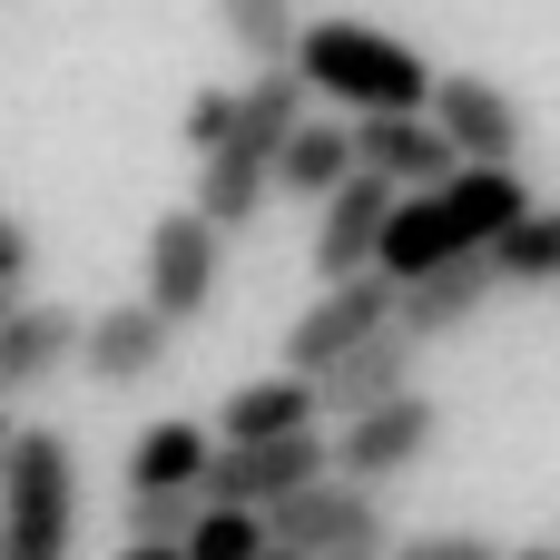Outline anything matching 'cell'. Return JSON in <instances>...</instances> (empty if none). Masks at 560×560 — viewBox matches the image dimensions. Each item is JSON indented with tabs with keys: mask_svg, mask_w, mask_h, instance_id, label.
Wrapping results in <instances>:
<instances>
[{
	"mask_svg": "<svg viewBox=\"0 0 560 560\" xmlns=\"http://www.w3.org/2000/svg\"><path fill=\"white\" fill-rule=\"evenodd\" d=\"M512 217H532V187H522V167H453L443 187H413V197H394V217H384V246H374V276H394V285H413V276H433V266H453V256H482Z\"/></svg>",
	"mask_w": 560,
	"mask_h": 560,
	"instance_id": "6da1fadb",
	"label": "cell"
},
{
	"mask_svg": "<svg viewBox=\"0 0 560 560\" xmlns=\"http://www.w3.org/2000/svg\"><path fill=\"white\" fill-rule=\"evenodd\" d=\"M295 79L335 98V118H384V108H433V59L374 20H305L295 30Z\"/></svg>",
	"mask_w": 560,
	"mask_h": 560,
	"instance_id": "7a4b0ae2",
	"label": "cell"
},
{
	"mask_svg": "<svg viewBox=\"0 0 560 560\" xmlns=\"http://www.w3.org/2000/svg\"><path fill=\"white\" fill-rule=\"evenodd\" d=\"M305 108H315V89L295 79V59H285V69H256V79L236 89V128L197 158V167H207V177H197V207H207L226 236L256 226V207L276 197V148L295 138Z\"/></svg>",
	"mask_w": 560,
	"mask_h": 560,
	"instance_id": "3957f363",
	"label": "cell"
},
{
	"mask_svg": "<svg viewBox=\"0 0 560 560\" xmlns=\"http://www.w3.org/2000/svg\"><path fill=\"white\" fill-rule=\"evenodd\" d=\"M0 551L10 560L79 551V453L49 423H20V453H10V482H0Z\"/></svg>",
	"mask_w": 560,
	"mask_h": 560,
	"instance_id": "277c9868",
	"label": "cell"
},
{
	"mask_svg": "<svg viewBox=\"0 0 560 560\" xmlns=\"http://www.w3.org/2000/svg\"><path fill=\"white\" fill-rule=\"evenodd\" d=\"M266 532H276L285 551H305V560H384V551H394V512H384V492H364V482H345V472L285 492V502L266 512Z\"/></svg>",
	"mask_w": 560,
	"mask_h": 560,
	"instance_id": "5b68a950",
	"label": "cell"
},
{
	"mask_svg": "<svg viewBox=\"0 0 560 560\" xmlns=\"http://www.w3.org/2000/svg\"><path fill=\"white\" fill-rule=\"evenodd\" d=\"M217 276H226V226L207 207H167L138 246V295L167 315V325H197L217 305Z\"/></svg>",
	"mask_w": 560,
	"mask_h": 560,
	"instance_id": "8992f818",
	"label": "cell"
},
{
	"mask_svg": "<svg viewBox=\"0 0 560 560\" xmlns=\"http://www.w3.org/2000/svg\"><path fill=\"white\" fill-rule=\"evenodd\" d=\"M335 472V433L325 423H305V433H276V443H217V463H207V502H246V512H276L285 492H305V482H325Z\"/></svg>",
	"mask_w": 560,
	"mask_h": 560,
	"instance_id": "52a82bcc",
	"label": "cell"
},
{
	"mask_svg": "<svg viewBox=\"0 0 560 560\" xmlns=\"http://www.w3.org/2000/svg\"><path fill=\"white\" fill-rule=\"evenodd\" d=\"M433 443H443V404L413 384V394H394V404H374V413L335 423V472H345V482H364V492H384V482H404Z\"/></svg>",
	"mask_w": 560,
	"mask_h": 560,
	"instance_id": "ba28073f",
	"label": "cell"
},
{
	"mask_svg": "<svg viewBox=\"0 0 560 560\" xmlns=\"http://www.w3.org/2000/svg\"><path fill=\"white\" fill-rule=\"evenodd\" d=\"M394 325V276H335L295 325H285V374H325V364H345L364 335H384Z\"/></svg>",
	"mask_w": 560,
	"mask_h": 560,
	"instance_id": "9c48e42d",
	"label": "cell"
},
{
	"mask_svg": "<svg viewBox=\"0 0 560 560\" xmlns=\"http://www.w3.org/2000/svg\"><path fill=\"white\" fill-rule=\"evenodd\" d=\"M167 354H177V325H167L148 295H128V305H98V315L79 325V374H89V384H108V394H138V384H158V374H167Z\"/></svg>",
	"mask_w": 560,
	"mask_h": 560,
	"instance_id": "30bf717a",
	"label": "cell"
},
{
	"mask_svg": "<svg viewBox=\"0 0 560 560\" xmlns=\"http://www.w3.org/2000/svg\"><path fill=\"white\" fill-rule=\"evenodd\" d=\"M433 128L453 138L463 167H522V98L492 89V79H472V69L433 79Z\"/></svg>",
	"mask_w": 560,
	"mask_h": 560,
	"instance_id": "8fae6325",
	"label": "cell"
},
{
	"mask_svg": "<svg viewBox=\"0 0 560 560\" xmlns=\"http://www.w3.org/2000/svg\"><path fill=\"white\" fill-rule=\"evenodd\" d=\"M354 167L413 197V187H443L463 158H453V138L433 128V108H384V118H354Z\"/></svg>",
	"mask_w": 560,
	"mask_h": 560,
	"instance_id": "7c38bea8",
	"label": "cell"
},
{
	"mask_svg": "<svg viewBox=\"0 0 560 560\" xmlns=\"http://www.w3.org/2000/svg\"><path fill=\"white\" fill-rule=\"evenodd\" d=\"M394 197L404 187H384V177H345L325 207H315V246H305V266H315V285H335V276H364L374 266V246H384V217H394Z\"/></svg>",
	"mask_w": 560,
	"mask_h": 560,
	"instance_id": "4fadbf2b",
	"label": "cell"
},
{
	"mask_svg": "<svg viewBox=\"0 0 560 560\" xmlns=\"http://www.w3.org/2000/svg\"><path fill=\"white\" fill-rule=\"evenodd\" d=\"M413 364H423V335H404V325H384V335H364L345 364H325V374H315L325 433L354 423V413H374V404H394V394H413Z\"/></svg>",
	"mask_w": 560,
	"mask_h": 560,
	"instance_id": "5bb4252c",
	"label": "cell"
},
{
	"mask_svg": "<svg viewBox=\"0 0 560 560\" xmlns=\"http://www.w3.org/2000/svg\"><path fill=\"white\" fill-rule=\"evenodd\" d=\"M492 285H502L492 246H482V256H453V266H433V276L394 285V325H404V335H423V345H443V335H463V325L492 305Z\"/></svg>",
	"mask_w": 560,
	"mask_h": 560,
	"instance_id": "9a60e30c",
	"label": "cell"
},
{
	"mask_svg": "<svg viewBox=\"0 0 560 560\" xmlns=\"http://www.w3.org/2000/svg\"><path fill=\"white\" fill-rule=\"evenodd\" d=\"M79 325H89V315H69V305H20V315L0 325V404L39 394L59 364H79Z\"/></svg>",
	"mask_w": 560,
	"mask_h": 560,
	"instance_id": "2e32d148",
	"label": "cell"
},
{
	"mask_svg": "<svg viewBox=\"0 0 560 560\" xmlns=\"http://www.w3.org/2000/svg\"><path fill=\"white\" fill-rule=\"evenodd\" d=\"M305 423H325L315 374H266V384H236L217 404V443H276V433H305Z\"/></svg>",
	"mask_w": 560,
	"mask_h": 560,
	"instance_id": "e0dca14e",
	"label": "cell"
},
{
	"mask_svg": "<svg viewBox=\"0 0 560 560\" xmlns=\"http://www.w3.org/2000/svg\"><path fill=\"white\" fill-rule=\"evenodd\" d=\"M354 177V118H295V138L276 148V197H305V207H325L335 187Z\"/></svg>",
	"mask_w": 560,
	"mask_h": 560,
	"instance_id": "ac0fdd59",
	"label": "cell"
},
{
	"mask_svg": "<svg viewBox=\"0 0 560 560\" xmlns=\"http://www.w3.org/2000/svg\"><path fill=\"white\" fill-rule=\"evenodd\" d=\"M207 463H217V423L167 413V423H148V433L128 443V492H197Z\"/></svg>",
	"mask_w": 560,
	"mask_h": 560,
	"instance_id": "d6986e66",
	"label": "cell"
},
{
	"mask_svg": "<svg viewBox=\"0 0 560 560\" xmlns=\"http://www.w3.org/2000/svg\"><path fill=\"white\" fill-rule=\"evenodd\" d=\"M492 266L502 285H560V207H532L492 236Z\"/></svg>",
	"mask_w": 560,
	"mask_h": 560,
	"instance_id": "ffe728a7",
	"label": "cell"
},
{
	"mask_svg": "<svg viewBox=\"0 0 560 560\" xmlns=\"http://www.w3.org/2000/svg\"><path fill=\"white\" fill-rule=\"evenodd\" d=\"M217 30H226V39H236L256 69H285L305 20H295V0H217Z\"/></svg>",
	"mask_w": 560,
	"mask_h": 560,
	"instance_id": "44dd1931",
	"label": "cell"
},
{
	"mask_svg": "<svg viewBox=\"0 0 560 560\" xmlns=\"http://www.w3.org/2000/svg\"><path fill=\"white\" fill-rule=\"evenodd\" d=\"M266 512H246V502H207L197 512V532H187V560H266Z\"/></svg>",
	"mask_w": 560,
	"mask_h": 560,
	"instance_id": "7402d4cb",
	"label": "cell"
},
{
	"mask_svg": "<svg viewBox=\"0 0 560 560\" xmlns=\"http://www.w3.org/2000/svg\"><path fill=\"white\" fill-rule=\"evenodd\" d=\"M207 492H128V541H187Z\"/></svg>",
	"mask_w": 560,
	"mask_h": 560,
	"instance_id": "603a6c76",
	"label": "cell"
},
{
	"mask_svg": "<svg viewBox=\"0 0 560 560\" xmlns=\"http://www.w3.org/2000/svg\"><path fill=\"white\" fill-rule=\"evenodd\" d=\"M226 128H236V89H197V98H187V118H177V138H187L197 158H207Z\"/></svg>",
	"mask_w": 560,
	"mask_h": 560,
	"instance_id": "cb8c5ba5",
	"label": "cell"
},
{
	"mask_svg": "<svg viewBox=\"0 0 560 560\" xmlns=\"http://www.w3.org/2000/svg\"><path fill=\"white\" fill-rule=\"evenodd\" d=\"M384 560H502L482 532H413V541H394Z\"/></svg>",
	"mask_w": 560,
	"mask_h": 560,
	"instance_id": "d4e9b609",
	"label": "cell"
},
{
	"mask_svg": "<svg viewBox=\"0 0 560 560\" xmlns=\"http://www.w3.org/2000/svg\"><path fill=\"white\" fill-rule=\"evenodd\" d=\"M30 266H39V236L0 207V285H30Z\"/></svg>",
	"mask_w": 560,
	"mask_h": 560,
	"instance_id": "484cf974",
	"label": "cell"
},
{
	"mask_svg": "<svg viewBox=\"0 0 560 560\" xmlns=\"http://www.w3.org/2000/svg\"><path fill=\"white\" fill-rule=\"evenodd\" d=\"M118 560H187V541H128Z\"/></svg>",
	"mask_w": 560,
	"mask_h": 560,
	"instance_id": "4316f807",
	"label": "cell"
},
{
	"mask_svg": "<svg viewBox=\"0 0 560 560\" xmlns=\"http://www.w3.org/2000/svg\"><path fill=\"white\" fill-rule=\"evenodd\" d=\"M10 453H20V413L0 404V482H10Z\"/></svg>",
	"mask_w": 560,
	"mask_h": 560,
	"instance_id": "83f0119b",
	"label": "cell"
},
{
	"mask_svg": "<svg viewBox=\"0 0 560 560\" xmlns=\"http://www.w3.org/2000/svg\"><path fill=\"white\" fill-rule=\"evenodd\" d=\"M502 560H560V541H522V551H502Z\"/></svg>",
	"mask_w": 560,
	"mask_h": 560,
	"instance_id": "f1b7e54d",
	"label": "cell"
},
{
	"mask_svg": "<svg viewBox=\"0 0 560 560\" xmlns=\"http://www.w3.org/2000/svg\"><path fill=\"white\" fill-rule=\"evenodd\" d=\"M20 305H30V295H20V285H0V325H10V315H20Z\"/></svg>",
	"mask_w": 560,
	"mask_h": 560,
	"instance_id": "f546056e",
	"label": "cell"
},
{
	"mask_svg": "<svg viewBox=\"0 0 560 560\" xmlns=\"http://www.w3.org/2000/svg\"><path fill=\"white\" fill-rule=\"evenodd\" d=\"M266 560H305V551H285V541H266Z\"/></svg>",
	"mask_w": 560,
	"mask_h": 560,
	"instance_id": "4dcf8cb0",
	"label": "cell"
},
{
	"mask_svg": "<svg viewBox=\"0 0 560 560\" xmlns=\"http://www.w3.org/2000/svg\"><path fill=\"white\" fill-rule=\"evenodd\" d=\"M0 560H10V551H0Z\"/></svg>",
	"mask_w": 560,
	"mask_h": 560,
	"instance_id": "1f68e13d",
	"label": "cell"
}]
</instances>
